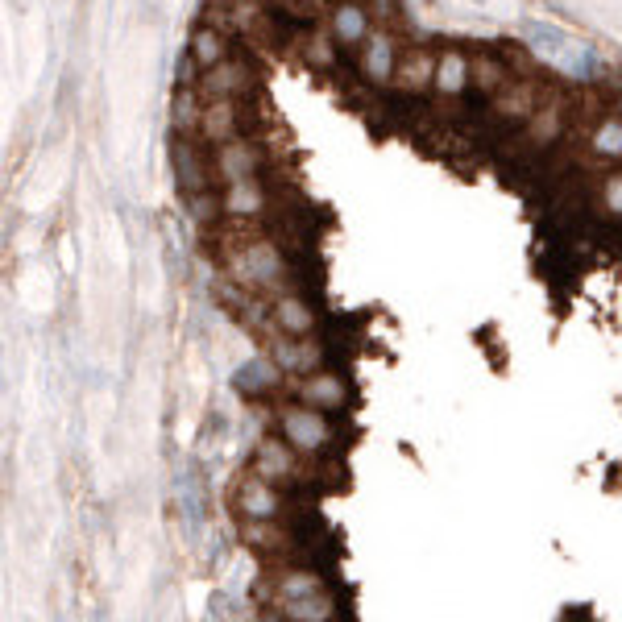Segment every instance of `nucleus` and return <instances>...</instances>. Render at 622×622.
I'll use <instances>...</instances> for the list:
<instances>
[{
    "label": "nucleus",
    "instance_id": "nucleus-8",
    "mask_svg": "<svg viewBox=\"0 0 622 622\" xmlns=\"http://www.w3.org/2000/svg\"><path fill=\"white\" fill-rule=\"evenodd\" d=\"M374 34V13L370 5H361V0H341V5L332 9V38L341 42L345 50H357L365 46Z\"/></svg>",
    "mask_w": 622,
    "mask_h": 622
},
{
    "label": "nucleus",
    "instance_id": "nucleus-17",
    "mask_svg": "<svg viewBox=\"0 0 622 622\" xmlns=\"http://www.w3.org/2000/svg\"><path fill=\"white\" fill-rule=\"evenodd\" d=\"M519 34H523V42H531L535 50H544L552 63H560L564 54L573 50L569 30H560V25H552V21H523V25H519Z\"/></svg>",
    "mask_w": 622,
    "mask_h": 622
},
{
    "label": "nucleus",
    "instance_id": "nucleus-31",
    "mask_svg": "<svg viewBox=\"0 0 622 622\" xmlns=\"http://www.w3.org/2000/svg\"><path fill=\"white\" fill-rule=\"evenodd\" d=\"M370 13L378 21H394V17H399V5H394V0H370Z\"/></svg>",
    "mask_w": 622,
    "mask_h": 622
},
{
    "label": "nucleus",
    "instance_id": "nucleus-29",
    "mask_svg": "<svg viewBox=\"0 0 622 622\" xmlns=\"http://www.w3.org/2000/svg\"><path fill=\"white\" fill-rule=\"evenodd\" d=\"M183 200H187L191 220H200V224H212V220H216V212H224V204H220L216 187H208V191H191V195H183Z\"/></svg>",
    "mask_w": 622,
    "mask_h": 622
},
{
    "label": "nucleus",
    "instance_id": "nucleus-18",
    "mask_svg": "<svg viewBox=\"0 0 622 622\" xmlns=\"http://www.w3.org/2000/svg\"><path fill=\"white\" fill-rule=\"evenodd\" d=\"M494 108L498 117H519V121H531L535 108H540V92H535V83H506V88L494 96Z\"/></svg>",
    "mask_w": 622,
    "mask_h": 622
},
{
    "label": "nucleus",
    "instance_id": "nucleus-22",
    "mask_svg": "<svg viewBox=\"0 0 622 622\" xmlns=\"http://www.w3.org/2000/svg\"><path fill=\"white\" fill-rule=\"evenodd\" d=\"M241 535H245V544H249V548H258V552L287 548V540H291L287 531H278V527H274V519H241Z\"/></svg>",
    "mask_w": 622,
    "mask_h": 622
},
{
    "label": "nucleus",
    "instance_id": "nucleus-2",
    "mask_svg": "<svg viewBox=\"0 0 622 622\" xmlns=\"http://www.w3.org/2000/svg\"><path fill=\"white\" fill-rule=\"evenodd\" d=\"M278 436L287 440L295 452H303V457H324V452L332 448V428L320 407L311 403H287L278 407Z\"/></svg>",
    "mask_w": 622,
    "mask_h": 622
},
{
    "label": "nucleus",
    "instance_id": "nucleus-4",
    "mask_svg": "<svg viewBox=\"0 0 622 622\" xmlns=\"http://www.w3.org/2000/svg\"><path fill=\"white\" fill-rule=\"evenodd\" d=\"M195 88H200L204 104L208 100H237L253 88V67H249V59H224L195 79Z\"/></svg>",
    "mask_w": 622,
    "mask_h": 622
},
{
    "label": "nucleus",
    "instance_id": "nucleus-30",
    "mask_svg": "<svg viewBox=\"0 0 622 622\" xmlns=\"http://www.w3.org/2000/svg\"><path fill=\"white\" fill-rule=\"evenodd\" d=\"M602 204H606L614 216H622V175H610V179L602 183Z\"/></svg>",
    "mask_w": 622,
    "mask_h": 622
},
{
    "label": "nucleus",
    "instance_id": "nucleus-19",
    "mask_svg": "<svg viewBox=\"0 0 622 622\" xmlns=\"http://www.w3.org/2000/svg\"><path fill=\"white\" fill-rule=\"evenodd\" d=\"M191 59L200 63V71H208V67H216L224 59H233V54H229V38H224L216 25H200V30L191 34Z\"/></svg>",
    "mask_w": 622,
    "mask_h": 622
},
{
    "label": "nucleus",
    "instance_id": "nucleus-13",
    "mask_svg": "<svg viewBox=\"0 0 622 622\" xmlns=\"http://www.w3.org/2000/svg\"><path fill=\"white\" fill-rule=\"evenodd\" d=\"M241 129V112H237V100H208L204 104V121H200V137L208 146H224L233 141Z\"/></svg>",
    "mask_w": 622,
    "mask_h": 622
},
{
    "label": "nucleus",
    "instance_id": "nucleus-11",
    "mask_svg": "<svg viewBox=\"0 0 622 622\" xmlns=\"http://www.w3.org/2000/svg\"><path fill=\"white\" fill-rule=\"evenodd\" d=\"M175 171H179V191H183V195L216 187L212 162L200 158V150H195V141H187V133L175 141Z\"/></svg>",
    "mask_w": 622,
    "mask_h": 622
},
{
    "label": "nucleus",
    "instance_id": "nucleus-25",
    "mask_svg": "<svg viewBox=\"0 0 622 622\" xmlns=\"http://www.w3.org/2000/svg\"><path fill=\"white\" fill-rule=\"evenodd\" d=\"M233 382H237L241 394H266L278 382V365L274 361H245Z\"/></svg>",
    "mask_w": 622,
    "mask_h": 622
},
{
    "label": "nucleus",
    "instance_id": "nucleus-10",
    "mask_svg": "<svg viewBox=\"0 0 622 622\" xmlns=\"http://www.w3.org/2000/svg\"><path fill=\"white\" fill-rule=\"evenodd\" d=\"M436 63L440 54H432L428 46H411L399 54V71H394V88L399 92H428L436 88Z\"/></svg>",
    "mask_w": 622,
    "mask_h": 622
},
{
    "label": "nucleus",
    "instance_id": "nucleus-21",
    "mask_svg": "<svg viewBox=\"0 0 622 622\" xmlns=\"http://www.w3.org/2000/svg\"><path fill=\"white\" fill-rule=\"evenodd\" d=\"M282 610V618H291V622H324V618H332L336 614V606H332V598L328 593H311V598H295V602H278Z\"/></svg>",
    "mask_w": 622,
    "mask_h": 622
},
{
    "label": "nucleus",
    "instance_id": "nucleus-5",
    "mask_svg": "<svg viewBox=\"0 0 622 622\" xmlns=\"http://www.w3.org/2000/svg\"><path fill=\"white\" fill-rule=\"evenodd\" d=\"M320 357H324V349L311 341V336H287V332L270 336V361L282 374H316Z\"/></svg>",
    "mask_w": 622,
    "mask_h": 622
},
{
    "label": "nucleus",
    "instance_id": "nucleus-27",
    "mask_svg": "<svg viewBox=\"0 0 622 622\" xmlns=\"http://www.w3.org/2000/svg\"><path fill=\"white\" fill-rule=\"evenodd\" d=\"M336 50H341V42L316 30V34L303 38V63H307L311 71H332V67H336Z\"/></svg>",
    "mask_w": 622,
    "mask_h": 622
},
{
    "label": "nucleus",
    "instance_id": "nucleus-14",
    "mask_svg": "<svg viewBox=\"0 0 622 622\" xmlns=\"http://www.w3.org/2000/svg\"><path fill=\"white\" fill-rule=\"evenodd\" d=\"M220 204L237 220H258L266 212V191H262L258 179H237V183H224Z\"/></svg>",
    "mask_w": 622,
    "mask_h": 622
},
{
    "label": "nucleus",
    "instance_id": "nucleus-15",
    "mask_svg": "<svg viewBox=\"0 0 622 622\" xmlns=\"http://www.w3.org/2000/svg\"><path fill=\"white\" fill-rule=\"evenodd\" d=\"M469 83H473V59H465V50H457V46L444 50L440 63H436V92L457 100Z\"/></svg>",
    "mask_w": 622,
    "mask_h": 622
},
{
    "label": "nucleus",
    "instance_id": "nucleus-24",
    "mask_svg": "<svg viewBox=\"0 0 622 622\" xmlns=\"http://www.w3.org/2000/svg\"><path fill=\"white\" fill-rule=\"evenodd\" d=\"M200 121H204V96H200V88H179V96H175V129L179 133H200Z\"/></svg>",
    "mask_w": 622,
    "mask_h": 622
},
{
    "label": "nucleus",
    "instance_id": "nucleus-23",
    "mask_svg": "<svg viewBox=\"0 0 622 622\" xmlns=\"http://www.w3.org/2000/svg\"><path fill=\"white\" fill-rule=\"evenodd\" d=\"M564 129V104L560 100H544L540 108H535V117H531V141L535 146H548V141H556Z\"/></svg>",
    "mask_w": 622,
    "mask_h": 622
},
{
    "label": "nucleus",
    "instance_id": "nucleus-28",
    "mask_svg": "<svg viewBox=\"0 0 622 622\" xmlns=\"http://www.w3.org/2000/svg\"><path fill=\"white\" fill-rule=\"evenodd\" d=\"M589 141L602 158H622V117H606L598 129H593Z\"/></svg>",
    "mask_w": 622,
    "mask_h": 622
},
{
    "label": "nucleus",
    "instance_id": "nucleus-6",
    "mask_svg": "<svg viewBox=\"0 0 622 622\" xmlns=\"http://www.w3.org/2000/svg\"><path fill=\"white\" fill-rule=\"evenodd\" d=\"M233 502H237V515H241V519H278V515H282L278 486L266 482V477H262V473H253V469L237 482Z\"/></svg>",
    "mask_w": 622,
    "mask_h": 622
},
{
    "label": "nucleus",
    "instance_id": "nucleus-12",
    "mask_svg": "<svg viewBox=\"0 0 622 622\" xmlns=\"http://www.w3.org/2000/svg\"><path fill=\"white\" fill-rule=\"evenodd\" d=\"M299 399L311 403V407H320V411H341L349 403V386H345V378H336L328 370H316V374H303Z\"/></svg>",
    "mask_w": 622,
    "mask_h": 622
},
{
    "label": "nucleus",
    "instance_id": "nucleus-20",
    "mask_svg": "<svg viewBox=\"0 0 622 622\" xmlns=\"http://www.w3.org/2000/svg\"><path fill=\"white\" fill-rule=\"evenodd\" d=\"M511 79H515L511 67H506L502 59H494V54H477V59H473V83H477V88H482L486 96H498Z\"/></svg>",
    "mask_w": 622,
    "mask_h": 622
},
{
    "label": "nucleus",
    "instance_id": "nucleus-33",
    "mask_svg": "<svg viewBox=\"0 0 622 622\" xmlns=\"http://www.w3.org/2000/svg\"><path fill=\"white\" fill-rule=\"evenodd\" d=\"M469 5H486V0H469Z\"/></svg>",
    "mask_w": 622,
    "mask_h": 622
},
{
    "label": "nucleus",
    "instance_id": "nucleus-16",
    "mask_svg": "<svg viewBox=\"0 0 622 622\" xmlns=\"http://www.w3.org/2000/svg\"><path fill=\"white\" fill-rule=\"evenodd\" d=\"M270 320H274L278 332H287V336H311L316 332V311H311V303L299 299V295H282L270 307Z\"/></svg>",
    "mask_w": 622,
    "mask_h": 622
},
{
    "label": "nucleus",
    "instance_id": "nucleus-3",
    "mask_svg": "<svg viewBox=\"0 0 622 622\" xmlns=\"http://www.w3.org/2000/svg\"><path fill=\"white\" fill-rule=\"evenodd\" d=\"M299 457H303V452H295L282 436H266L258 444V452H253V465L249 469L262 473L266 482H274V486H295V482H307Z\"/></svg>",
    "mask_w": 622,
    "mask_h": 622
},
{
    "label": "nucleus",
    "instance_id": "nucleus-7",
    "mask_svg": "<svg viewBox=\"0 0 622 622\" xmlns=\"http://www.w3.org/2000/svg\"><path fill=\"white\" fill-rule=\"evenodd\" d=\"M212 175L216 183H237V179H253L258 175V166H262V150L253 146V141H224V146H212Z\"/></svg>",
    "mask_w": 622,
    "mask_h": 622
},
{
    "label": "nucleus",
    "instance_id": "nucleus-1",
    "mask_svg": "<svg viewBox=\"0 0 622 622\" xmlns=\"http://www.w3.org/2000/svg\"><path fill=\"white\" fill-rule=\"evenodd\" d=\"M224 266H229L233 282L245 291H270L282 282V274H287V262H282V249L266 237H249V241H237L229 249V258H224Z\"/></svg>",
    "mask_w": 622,
    "mask_h": 622
},
{
    "label": "nucleus",
    "instance_id": "nucleus-9",
    "mask_svg": "<svg viewBox=\"0 0 622 622\" xmlns=\"http://www.w3.org/2000/svg\"><path fill=\"white\" fill-rule=\"evenodd\" d=\"M361 71L374 88H386L394 83V71H399V42H394L386 30H374L370 42L361 46Z\"/></svg>",
    "mask_w": 622,
    "mask_h": 622
},
{
    "label": "nucleus",
    "instance_id": "nucleus-34",
    "mask_svg": "<svg viewBox=\"0 0 622 622\" xmlns=\"http://www.w3.org/2000/svg\"><path fill=\"white\" fill-rule=\"evenodd\" d=\"M618 117H622V96H618Z\"/></svg>",
    "mask_w": 622,
    "mask_h": 622
},
{
    "label": "nucleus",
    "instance_id": "nucleus-32",
    "mask_svg": "<svg viewBox=\"0 0 622 622\" xmlns=\"http://www.w3.org/2000/svg\"><path fill=\"white\" fill-rule=\"evenodd\" d=\"M287 9L295 17H311V13H316V0H287Z\"/></svg>",
    "mask_w": 622,
    "mask_h": 622
},
{
    "label": "nucleus",
    "instance_id": "nucleus-26",
    "mask_svg": "<svg viewBox=\"0 0 622 622\" xmlns=\"http://www.w3.org/2000/svg\"><path fill=\"white\" fill-rule=\"evenodd\" d=\"M320 573H311V569H291V573H282L274 593H278V602H295V598H311V593H320Z\"/></svg>",
    "mask_w": 622,
    "mask_h": 622
}]
</instances>
